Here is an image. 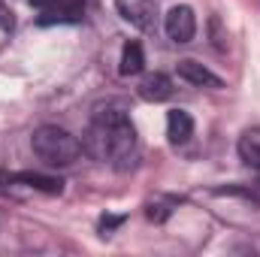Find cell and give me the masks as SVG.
Wrapping results in <instances>:
<instances>
[{
    "label": "cell",
    "mask_w": 260,
    "mask_h": 257,
    "mask_svg": "<svg viewBox=\"0 0 260 257\" xmlns=\"http://www.w3.org/2000/svg\"><path fill=\"white\" fill-rule=\"evenodd\" d=\"M82 151L100 164L127 167L136 154V127L124 109H97L82 136Z\"/></svg>",
    "instance_id": "obj_1"
},
{
    "label": "cell",
    "mask_w": 260,
    "mask_h": 257,
    "mask_svg": "<svg viewBox=\"0 0 260 257\" xmlns=\"http://www.w3.org/2000/svg\"><path fill=\"white\" fill-rule=\"evenodd\" d=\"M30 148H34V154H37L43 164H49V167H70V164H76L79 154H82L79 136H73L70 130L58 127V124H43V127L34 130Z\"/></svg>",
    "instance_id": "obj_2"
},
{
    "label": "cell",
    "mask_w": 260,
    "mask_h": 257,
    "mask_svg": "<svg viewBox=\"0 0 260 257\" xmlns=\"http://www.w3.org/2000/svg\"><path fill=\"white\" fill-rule=\"evenodd\" d=\"M164 30H167V37H170L176 46H188V43L197 37V15H194V9H191V6H185V3L173 6V9L164 15Z\"/></svg>",
    "instance_id": "obj_3"
},
{
    "label": "cell",
    "mask_w": 260,
    "mask_h": 257,
    "mask_svg": "<svg viewBox=\"0 0 260 257\" xmlns=\"http://www.w3.org/2000/svg\"><path fill=\"white\" fill-rule=\"evenodd\" d=\"M85 18V0H49L40 15L37 24L49 27V24H79Z\"/></svg>",
    "instance_id": "obj_4"
},
{
    "label": "cell",
    "mask_w": 260,
    "mask_h": 257,
    "mask_svg": "<svg viewBox=\"0 0 260 257\" xmlns=\"http://www.w3.org/2000/svg\"><path fill=\"white\" fill-rule=\"evenodd\" d=\"M115 9L136 30H151L157 24V3L154 0H115Z\"/></svg>",
    "instance_id": "obj_5"
},
{
    "label": "cell",
    "mask_w": 260,
    "mask_h": 257,
    "mask_svg": "<svg viewBox=\"0 0 260 257\" xmlns=\"http://www.w3.org/2000/svg\"><path fill=\"white\" fill-rule=\"evenodd\" d=\"M176 73H179V79H185V82H188V85H194V88H212V91L224 88L221 76H215L209 67H203L200 61H194V58L179 61V64H176Z\"/></svg>",
    "instance_id": "obj_6"
},
{
    "label": "cell",
    "mask_w": 260,
    "mask_h": 257,
    "mask_svg": "<svg viewBox=\"0 0 260 257\" xmlns=\"http://www.w3.org/2000/svg\"><path fill=\"white\" fill-rule=\"evenodd\" d=\"M173 91L176 88H173V79L167 73H151L139 82V97L145 103H164V100L173 97Z\"/></svg>",
    "instance_id": "obj_7"
},
{
    "label": "cell",
    "mask_w": 260,
    "mask_h": 257,
    "mask_svg": "<svg viewBox=\"0 0 260 257\" xmlns=\"http://www.w3.org/2000/svg\"><path fill=\"white\" fill-rule=\"evenodd\" d=\"M167 136L173 145H182L194 136V118L185 109H170L167 112Z\"/></svg>",
    "instance_id": "obj_8"
},
{
    "label": "cell",
    "mask_w": 260,
    "mask_h": 257,
    "mask_svg": "<svg viewBox=\"0 0 260 257\" xmlns=\"http://www.w3.org/2000/svg\"><path fill=\"white\" fill-rule=\"evenodd\" d=\"M12 182H21L34 191H43V194H61L64 191V182L61 179H52V176H40V173H15L9 176V185Z\"/></svg>",
    "instance_id": "obj_9"
},
{
    "label": "cell",
    "mask_w": 260,
    "mask_h": 257,
    "mask_svg": "<svg viewBox=\"0 0 260 257\" xmlns=\"http://www.w3.org/2000/svg\"><path fill=\"white\" fill-rule=\"evenodd\" d=\"M239 157L248 164V167H254L260 170V127H248L242 130V136H239Z\"/></svg>",
    "instance_id": "obj_10"
},
{
    "label": "cell",
    "mask_w": 260,
    "mask_h": 257,
    "mask_svg": "<svg viewBox=\"0 0 260 257\" xmlns=\"http://www.w3.org/2000/svg\"><path fill=\"white\" fill-rule=\"evenodd\" d=\"M142 67H145V55H142V46L136 43V40H130L124 43V49H121V76H136V73H142Z\"/></svg>",
    "instance_id": "obj_11"
},
{
    "label": "cell",
    "mask_w": 260,
    "mask_h": 257,
    "mask_svg": "<svg viewBox=\"0 0 260 257\" xmlns=\"http://www.w3.org/2000/svg\"><path fill=\"white\" fill-rule=\"evenodd\" d=\"M12 27H15V18H12L9 6L0 0V30H12Z\"/></svg>",
    "instance_id": "obj_12"
},
{
    "label": "cell",
    "mask_w": 260,
    "mask_h": 257,
    "mask_svg": "<svg viewBox=\"0 0 260 257\" xmlns=\"http://www.w3.org/2000/svg\"><path fill=\"white\" fill-rule=\"evenodd\" d=\"M118 224H121V218H103V221H100V230H103V233H109V230H112V227H118Z\"/></svg>",
    "instance_id": "obj_13"
}]
</instances>
